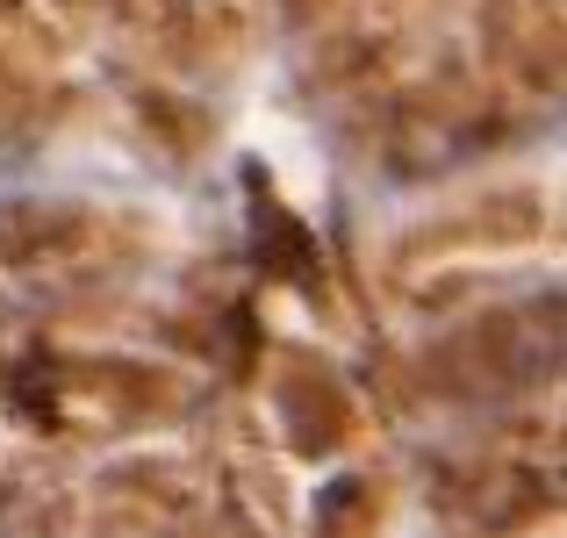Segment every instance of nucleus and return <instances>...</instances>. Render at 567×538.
Returning a JSON list of instances; mask_svg holds the SVG:
<instances>
[]
</instances>
